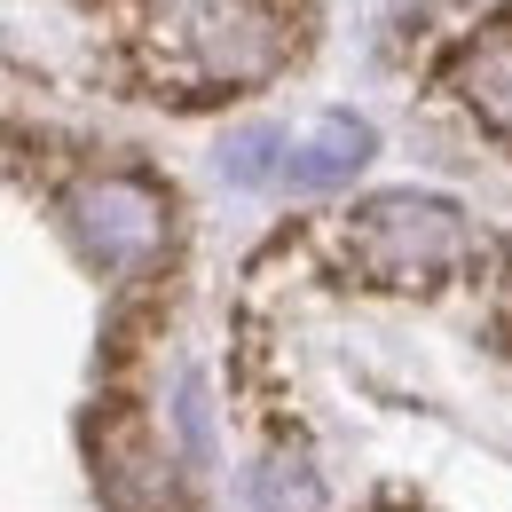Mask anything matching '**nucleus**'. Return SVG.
Returning a JSON list of instances; mask_svg holds the SVG:
<instances>
[{
  "instance_id": "nucleus-1",
  "label": "nucleus",
  "mask_w": 512,
  "mask_h": 512,
  "mask_svg": "<svg viewBox=\"0 0 512 512\" xmlns=\"http://www.w3.org/2000/svg\"><path fill=\"white\" fill-rule=\"evenodd\" d=\"M465 253V213L449 197H418V190H394V197H371L363 213H347V260L355 276L371 284H434L442 268H457Z\"/></svg>"
},
{
  "instance_id": "nucleus-2",
  "label": "nucleus",
  "mask_w": 512,
  "mask_h": 512,
  "mask_svg": "<svg viewBox=\"0 0 512 512\" xmlns=\"http://www.w3.org/2000/svg\"><path fill=\"white\" fill-rule=\"evenodd\" d=\"M64 213H71V237L103 260V268H127V260H142L150 245H158V229H166V205L142 190V182H119V174L87 182V190L71 197Z\"/></svg>"
},
{
  "instance_id": "nucleus-3",
  "label": "nucleus",
  "mask_w": 512,
  "mask_h": 512,
  "mask_svg": "<svg viewBox=\"0 0 512 512\" xmlns=\"http://www.w3.org/2000/svg\"><path fill=\"white\" fill-rule=\"evenodd\" d=\"M371 150H379L371 119H355V111H323V119H308V127L292 134V150H284V182H292V190H339V182H355V174L371 166Z\"/></svg>"
},
{
  "instance_id": "nucleus-4",
  "label": "nucleus",
  "mask_w": 512,
  "mask_h": 512,
  "mask_svg": "<svg viewBox=\"0 0 512 512\" xmlns=\"http://www.w3.org/2000/svg\"><path fill=\"white\" fill-rule=\"evenodd\" d=\"M457 87H465V103H473L497 134H512V32L473 40V48L457 56Z\"/></svg>"
},
{
  "instance_id": "nucleus-5",
  "label": "nucleus",
  "mask_w": 512,
  "mask_h": 512,
  "mask_svg": "<svg viewBox=\"0 0 512 512\" xmlns=\"http://www.w3.org/2000/svg\"><path fill=\"white\" fill-rule=\"evenodd\" d=\"M253 497H260V512H323V481L300 449H276L253 473Z\"/></svg>"
},
{
  "instance_id": "nucleus-6",
  "label": "nucleus",
  "mask_w": 512,
  "mask_h": 512,
  "mask_svg": "<svg viewBox=\"0 0 512 512\" xmlns=\"http://www.w3.org/2000/svg\"><path fill=\"white\" fill-rule=\"evenodd\" d=\"M276 150H292V134H276V127H237L229 142H221V174H229L237 190H260V182L276 174Z\"/></svg>"
}]
</instances>
